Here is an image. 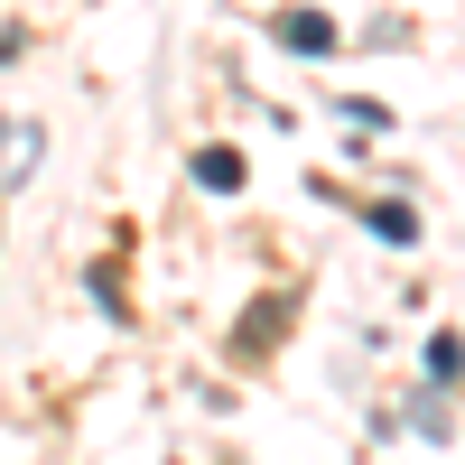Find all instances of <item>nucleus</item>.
I'll use <instances>...</instances> for the list:
<instances>
[{
  "label": "nucleus",
  "instance_id": "1",
  "mask_svg": "<svg viewBox=\"0 0 465 465\" xmlns=\"http://www.w3.org/2000/svg\"><path fill=\"white\" fill-rule=\"evenodd\" d=\"M270 37H280L289 56H335V19H326V10H280Z\"/></svg>",
  "mask_w": 465,
  "mask_h": 465
},
{
  "label": "nucleus",
  "instance_id": "2",
  "mask_svg": "<svg viewBox=\"0 0 465 465\" xmlns=\"http://www.w3.org/2000/svg\"><path fill=\"white\" fill-rule=\"evenodd\" d=\"M37 149H47L37 122H0V186H19V177L37 168Z\"/></svg>",
  "mask_w": 465,
  "mask_h": 465
},
{
  "label": "nucleus",
  "instance_id": "3",
  "mask_svg": "<svg viewBox=\"0 0 465 465\" xmlns=\"http://www.w3.org/2000/svg\"><path fill=\"white\" fill-rule=\"evenodd\" d=\"M196 186L205 196H232L242 186V149H196Z\"/></svg>",
  "mask_w": 465,
  "mask_h": 465
},
{
  "label": "nucleus",
  "instance_id": "4",
  "mask_svg": "<svg viewBox=\"0 0 465 465\" xmlns=\"http://www.w3.org/2000/svg\"><path fill=\"white\" fill-rule=\"evenodd\" d=\"M429 381H438V391H447V381H465V335H456V326L429 335Z\"/></svg>",
  "mask_w": 465,
  "mask_h": 465
},
{
  "label": "nucleus",
  "instance_id": "5",
  "mask_svg": "<svg viewBox=\"0 0 465 465\" xmlns=\"http://www.w3.org/2000/svg\"><path fill=\"white\" fill-rule=\"evenodd\" d=\"M363 223L381 232V242H419V214H410L401 196H381V205H363Z\"/></svg>",
  "mask_w": 465,
  "mask_h": 465
}]
</instances>
